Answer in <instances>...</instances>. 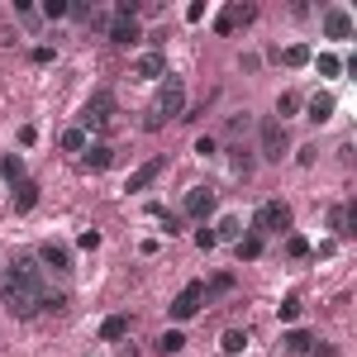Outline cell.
I'll list each match as a JSON object with an SVG mask.
<instances>
[{"label":"cell","instance_id":"836d02e7","mask_svg":"<svg viewBox=\"0 0 357 357\" xmlns=\"http://www.w3.org/2000/svg\"><path fill=\"white\" fill-rule=\"evenodd\" d=\"M195 243H200V248H205V253H210V248H214V243H219V238H214V229H200V234H195Z\"/></svg>","mask_w":357,"mask_h":357},{"label":"cell","instance_id":"1f68e13d","mask_svg":"<svg viewBox=\"0 0 357 357\" xmlns=\"http://www.w3.org/2000/svg\"><path fill=\"white\" fill-rule=\"evenodd\" d=\"M5 177H10V181H24V162H19V158H5Z\"/></svg>","mask_w":357,"mask_h":357},{"label":"cell","instance_id":"4fadbf2b","mask_svg":"<svg viewBox=\"0 0 357 357\" xmlns=\"http://www.w3.org/2000/svg\"><path fill=\"white\" fill-rule=\"evenodd\" d=\"M110 43H119V48L124 43H138V19L134 14H114L110 19Z\"/></svg>","mask_w":357,"mask_h":357},{"label":"cell","instance_id":"6da1fadb","mask_svg":"<svg viewBox=\"0 0 357 357\" xmlns=\"http://www.w3.org/2000/svg\"><path fill=\"white\" fill-rule=\"evenodd\" d=\"M281 229H291V205L286 200H262L258 214H253V234L262 238V234H281Z\"/></svg>","mask_w":357,"mask_h":357},{"label":"cell","instance_id":"5b68a950","mask_svg":"<svg viewBox=\"0 0 357 357\" xmlns=\"http://www.w3.org/2000/svg\"><path fill=\"white\" fill-rule=\"evenodd\" d=\"M258 143H262V158H267V162H281V153L291 148L286 124H281V119H262V124H258Z\"/></svg>","mask_w":357,"mask_h":357},{"label":"cell","instance_id":"ac0fdd59","mask_svg":"<svg viewBox=\"0 0 357 357\" xmlns=\"http://www.w3.org/2000/svg\"><path fill=\"white\" fill-rule=\"evenodd\" d=\"M124 334H129V319H124V315H110V319L100 324V338H105V343H114V338H124Z\"/></svg>","mask_w":357,"mask_h":357},{"label":"cell","instance_id":"7c38bea8","mask_svg":"<svg viewBox=\"0 0 357 357\" xmlns=\"http://www.w3.org/2000/svg\"><path fill=\"white\" fill-rule=\"evenodd\" d=\"M324 34H329V38H353V14L338 10V5L324 10Z\"/></svg>","mask_w":357,"mask_h":357},{"label":"cell","instance_id":"7402d4cb","mask_svg":"<svg viewBox=\"0 0 357 357\" xmlns=\"http://www.w3.org/2000/svg\"><path fill=\"white\" fill-rule=\"evenodd\" d=\"M238 258H248V262H253V258H262V238H258V234L238 238Z\"/></svg>","mask_w":357,"mask_h":357},{"label":"cell","instance_id":"cb8c5ba5","mask_svg":"<svg viewBox=\"0 0 357 357\" xmlns=\"http://www.w3.org/2000/svg\"><path fill=\"white\" fill-rule=\"evenodd\" d=\"M62 148H67V153H86V134H82V129H67V134H62Z\"/></svg>","mask_w":357,"mask_h":357},{"label":"cell","instance_id":"3957f363","mask_svg":"<svg viewBox=\"0 0 357 357\" xmlns=\"http://www.w3.org/2000/svg\"><path fill=\"white\" fill-rule=\"evenodd\" d=\"M5 281H14V286H24V291H34L38 295V310H43V295H48V286H43V267H38V258H19Z\"/></svg>","mask_w":357,"mask_h":357},{"label":"cell","instance_id":"d4e9b609","mask_svg":"<svg viewBox=\"0 0 357 357\" xmlns=\"http://www.w3.org/2000/svg\"><path fill=\"white\" fill-rule=\"evenodd\" d=\"M234 172H243V177L253 172V153L248 148H234Z\"/></svg>","mask_w":357,"mask_h":357},{"label":"cell","instance_id":"f1b7e54d","mask_svg":"<svg viewBox=\"0 0 357 357\" xmlns=\"http://www.w3.org/2000/svg\"><path fill=\"white\" fill-rule=\"evenodd\" d=\"M286 253H291V258H305V253H310V243H305L300 234H291V238H286Z\"/></svg>","mask_w":357,"mask_h":357},{"label":"cell","instance_id":"8fae6325","mask_svg":"<svg viewBox=\"0 0 357 357\" xmlns=\"http://www.w3.org/2000/svg\"><path fill=\"white\" fill-rule=\"evenodd\" d=\"M238 24H253V10H248V5H224V10H219V19H214V29H219V34H234Z\"/></svg>","mask_w":357,"mask_h":357},{"label":"cell","instance_id":"d6a6232c","mask_svg":"<svg viewBox=\"0 0 357 357\" xmlns=\"http://www.w3.org/2000/svg\"><path fill=\"white\" fill-rule=\"evenodd\" d=\"M43 310H67V295H58V291H48V295H43Z\"/></svg>","mask_w":357,"mask_h":357},{"label":"cell","instance_id":"7a4b0ae2","mask_svg":"<svg viewBox=\"0 0 357 357\" xmlns=\"http://www.w3.org/2000/svg\"><path fill=\"white\" fill-rule=\"evenodd\" d=\"M110 119H114V90L100 86L86 100V110H82V124H77V129H82V134H86V129H105Z\"/></svg>","mask_w":357,"mask_h":357},{"label":"cell","instance_id":"e0dca14e","mask_svg":"<svg viewBox=\"0 0 357 357\" xmlns=\"http://www.w3.org/2000/svg\"><path fill=\"white\" fill-rule=\"evenodd\" d=\"M138 77H167V58L162 53H143L138 58Z\"/></svg>","mask_w":357,"mask_h":357},{"label":"cell","instance_id":"ffe728a7","mask_svg":"<svg viewBox=\"0 0 357 357\" xmlns=\"http://www.w3.org/2000/svg\"><path fill=\"white\" fill-rule=\"evenodd\" d=\"M181 348H186V338H181L177 329H167V334H162V338H158V353H162V357H177Z\"/></svg>","mask_w":357,"mask_h":357},{"label":"cell","instance_id":"52a82bcc","mask_svg":"<svg viewBox=\"0 0 357 357\" xmlns=\"http://www.w3.org/2000/svg\"><path fill=\"white\" fill-rule=\"evenodd\" d=\"M200 300H205V281H190V286L177 291V300H172L167 310H172V319H190V315L200 310Z\"/></svg>","mask_w":357,"mask_h":357},{"label":"cell","instance_id":"4dcf8cb0","mask_svg":"<svg viewBox=\"0 0 357 357\" xmlns=\"http://www.w3.org/2000/svg\"><path fill=\"white\" fill-rule=\"evenodd\" d=\"M281 319H286V324H291V319H300V300H295V295H291V300H281Z\"/></svg>","mask_w":357,"mask_h":357},{"label":"cell","instance_id":"4316f807","mask_svg":"<svg viewBox=\"0 0 357 357\" xmlns=\"http://www.w3.org/2000/svg\"><path fill=\"white\" fill-rule=\"evenodd\" d=\"M338 67H343V62H338L334 53H319V72H324V77H338Z\"/></svg>","mask_w":357,"mask_h":357},{"label":"cell","instance_id":"d6986e66","mask_svg":"<svg viewBox=\"0 0 357 357\" xmlns=\"http://www.w3.org/2000/svg\"><path fill=\"white\" fill-rule=\"evenodd\" d=\"M310 348H315V338H310V334H300V329H295V334H286V353H291V357H305Z\"/></svg>","mask_w":357,"mask_h":357},{"label":"cell","instance_id":"8992f818","mask_svg":"<svg viewBox=\"0 0 357 357\" xmlns=\"http://www.w3.org/2000/svg\"><path fill=\"white\" fill-rule=\"evenodd\" d=\"M162 114H167V119H181V114H186V82L172 77V72H167V82H162V95H158V119H162Z\"/></svg>","mask_w":357,"mask_h":357},{"label":"cell","instance_id":"9a60e30c","mask_svg":"<svg viewBox=\"0 0 357 357\" xmlns=\"http://www.w3.org/2000/svg\"><path fill=\"white\" fill-rule=\"evenodd\" d=\"M110 162H114V148H105V143H90L82 153V167H90V172H105Z\"/></svg>","mask_w":357,"mask_h":357},{"label":"cell","instance_id":"83f0119b","mask_svg":"<svg viewBox=\"0 0 357 357\" xmlns=\"http://www.w3.org/2000/svg\"><path fill=\"white\" fill-rule=\"evenodd\" d=\"M214 238H243V224H238V219H224V224H219V234H214Z\"/></svg>","mask_w":357,"mask_h":357},{"label":"cell","instance_id":"5bb4252c","mask_svg":"<svg viewBox=\"0 0 357 357\" xmlns=\"http://www.w3.org/2000/svg\"><path fill=\"white\" fill-rule=\"evenodd\" d=\"M34 205H38V181H14V210H19V214H29V210H34Z\"/></svg>","mask_w":357,"mask_h":357},{"label":"cell","instance_id":"e575fe53","mask_svg":"<svg viewBox=\"0 0 357 357\" xmlns=\"http://www.w3.org/2000/svg\"><path fill=\"white\" fill-rule=\"evenodd\" d=\"M195 153H200V158H210V153H214V138H210V134H205V138H195Z\"/></svg>","mask_w":357,"mask_h":357},{"label":"cell","instance_id":"44dd1931","mask_svg":"<svg viewBox=\"0 0 357 357\" xmlns=\"http://www.w3.org/2000/svg\"><path fill=\"white\" fill-rule=\"evenodd\" d=\"M243 348H248V334H243V329H229V334H224V353L238 357Z\"/></svg>","mask_w":357,"mask_h":357},{"label":"cell","instance_id":"603a6c76","mask_svg":"<svg viewBox=\"0 0 357 357\" xmlns=\"http://www.w3.org/2000/svg\"><path fill=\"white\" fill-rule=\"evenodd\" d=\"M305 62H310V48L305 43H291L286 48V67H305Z\"/></svg>","mask_w":357,"mask_h":357},{"label":"cell","instance_id":"f546056e","mask_svg":"<svg viewBox=\"0 0 357 357\" xmlns=\"http://www.w3.org/2000/svg\"><path fill=\"white\" fill-rule=\"evenodd\" d=\"M295 110H300V100H295V95H291V90H286V95H281V100H276V114H295Z\"/></svg>","mask_w":357,"mask_h":357},{"label":"cell","instance_id":"277c9868","mask_svg":"<svg viewBox=\"0 0 357 357\" xmlns=\"http://www.w3.org/2000/svg\"><path fill=\"white\" fill-rule=\"evenodd\" d=\"M0 300H5V310H10L14 319H34V315H38V295L24 291V286H14V281L0 286Z\"/></svg>","mask_w":357,"mask_h":357},{"label":"cell","instance_id":"2e32d148","mask_svg":"<svg viewBox=\"0 0 357 357\" xmlns=\"http://www.w3.org/2000/svg\"><path fill=\"white\" fill-rule=\"evenodd\" d=\"M310 119H315V124H324V119H334V95H329V90H319V95H310Z\"/></svg>","mask_w":357,"mask_h":357},{"label":"cell","instance_id":"30bf717a","mask_svg":"<svg viewBox=\"0 0 357 357\" xmlns=\"http://www.w3.org/2000/svg\"><path fill=\"white\" fill-rule=\"evenodd\" d=\"M162 167H167V158H148V162H143V167L129 177V186H124V190H148L153 181L162 177Z\"/></svg>","mask_w":357,"mask_h":357},{"label":"cell","instance_id":"ba28073f","mask_svg":"<svg viewBox=\"0 0 357 357\" xmlns=\"http://www.w3.org/2000/svg\"><path fill=\"white\" fill-rule=\"evenodd\" d=\"M214 210V190L210 186H195V190H186V200H181V214H190V219H205Z\"/></svg>","mask_w":357,"mask_h":357},{"label":"cell","instance_id":"484cf974","mask_svg":"<svg viewBox=\"0 0 357 357\" xmlns=\"http://www.w3.org/2000/svg\"><path fill=\"white\" fill-rule=\"evenodd\" d=\"M67 10H72V5H67V0H48V5H43V19H62V14H67Z\"/></svg>","mask_w":357,"mask_h":357},{"label":"cell","instance_id":"9c48e42d","mask_svg":"<svg viewBox=\"0 0 357 357\" xmlns=\"http://www.w3.org/2000/svg\"><path fill=\"white\" fill-rule=\"evenodd\" d=\"M38 267H53V271H72V253H67L62 243H53V238H48V243L38 248Z\"/></svg>","mask_w":357,"mask_h":357}]
</instances>
